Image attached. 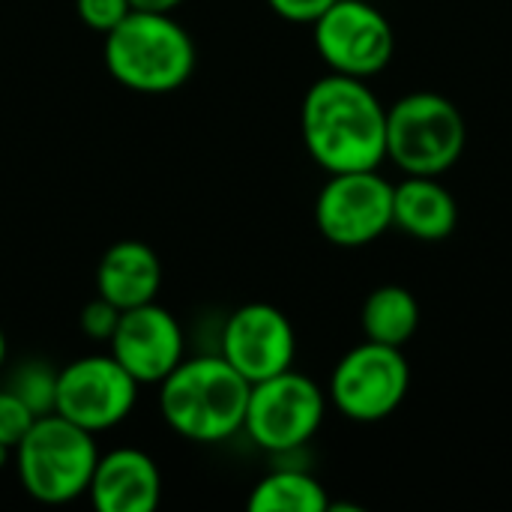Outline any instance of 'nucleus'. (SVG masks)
<instances>
[{
	"instance_id": "2",
	"label": "nucleus",
	"mask_w": 512,
	"mask_h": 512,
	"mask_svg": "<svg viewBox=\"0 0 512 512\" xmlns=\"http://www.w3.org/2000/svg\"><path fill=\"white\" fill-rule=\"evenodd\" d=\"M252 384L222 357L180 360L159 381L162 420L186 441L219 444L243 432Z\"/></svg>"
},
{
	"instance_id": "12",
	"label": "nucleus",
	"mask_w": 512,
	"mask_h": 512,
	"mask_svg": "<svg viewBox=\"0 0 512 512\" xmlns=\"http://www.w3.org/2000/svg\"><path fill=\"white\" fill-rule=\"evenodd\" d=\"M108 345V354L138 384H159L183 360L180 321L156 300L120 312L117 330L108 339Z\"/></svg>"
},
{
	"instance_id": "9",
	"label": "nucleus",
	"mask_w": 512,
	"mask_h": 512,
	"mask_svg": "<svg viewBox=\"0 0 512 512\" xmlns=\"http://www.w3.org/2000/svg\"><path fill=\"white\" fill-rule=\"evenodd\" d=\"M315 225L342 249L375 243L393 228V183L378 168L330 174L315 198Z\"/></svg>"
},
{
	"instance_id": "13",
	"label": "nucleus",
	"mask_w": 512,
	"mask_h": 512,
	"mask_svg": "<svg viewBox=\"0 0 512 512\" xmlns=\"http://www.w3.org/2000/svg\"><path fill=\"white\" fill-rule=\"evenodd\" d=\"M87 495L99 512H153L162 498V477L144 450L117 447L99 456Z\"/></svg>"
},
{
	"instance_id": "24",
	"label": "nucleus",
	"mask_w": 512,
	"mask_h": 512,
	"mask_svg": "<svg viewBox=\"0 0 512 512\" xmlns=\"http://www.w3.org/2000/svg\"><path fill=\"white\" fill-rule=\"evenodd\" d=\"M9 456H12V450H9L6 444H0V468H3L6 462H9Z\"/></svg>"
},
{
	"instance_id": "20",
	"label": "nucleus",
	"mask_w": 512,
	"mask_h": 512,
	"mask_svg": "<svg viewBox=\"0 0 512 512\" xmlns=\"http://www.w3.org/2000/svg\"><path fill=\"white\" fill-rule=\"evenodd\" d=\"M75 6L81 21L96 33H108L132 12L129 0H75Z\"/></svg>"
},
{
	"instance_id": "15",
	"label": "nucleus",
	"mask_w": 512,
	"mask_h": 512,
	"mask_svg": "<svg viewBox=\"0 0 512 512\" xmlns=\"http://www.w3.org/2000/svg\"><path fill=\"white\" fill-rule=\"evenodd\" d=\"M459 225V204L438 177L405 174L393 183V228L414 240H444Z\"/></svg>"
},
{
	"instance_id": "16",
	"label": "nucleus",
	"mask_w": 512,
	"mask_h": 512,
	"mask_svg": "<svg viewBox=\"0 0 512 512\" xmlns=\"http://www.w3.org/2000/svg\"><path fill=\"white\" fill-rule=\"evenodd\" d=\"M360 327L369 342L402 348L420 330V303L402 285H381L366 297Z\"/></svg>"
},
{
	"instance_id": "10",
	"label": "nucleus",
	"mask_w": 512,
	"mask_h": 512,
	"mask_svg": "<svg viewBox=\"0 0 512 512\" xmlns=\"http://www.w3.org/2000/svg\"><path fill=\"white\" fill-rule=\"evenodd\" d=\"M135 396L138 381L111 354H90L57 369L54 414L99 435L129 417Z\"/></svg>"
},
{
	"instance_id": "3",
	"label": "nucleus",
	"mask_w": 512,
	"mask_h": 512,
	"mask_svg": "<svg viewBox=\"0 0 512 512\" xmlns=\"http://www.w3.org/2000/svg\"><path fill=\"white\" fill-rule=\"evenodd\" d=\"M105 66L135 93H171L195 72V42L171 12L132 9L105 33Z\"/></svg>"
},
{
	"instance_id": "1",
	"label": "nucleus",
	"mask_w": 512,
	"mask_h": 512,
	"mask_svg": "<svg viewBox=\"0 0 512 512\" xmlns=\"http://www.w3.org/2000/svg\"><path fill=\"white\" fill-rule=\"evenodd\" d=\"M300 135L327 171H369L387 159V105L363 78L327 72L300 105Z\"/></svg>"
},
{
	"instance_id": "19",
	"label": "nucleus",
	"mask_w": 512,
	"mask_h": 512,
	"mask_svg": "<svg viewBox=\"0 0 512 512\" xmlns=\"http://www.w3.org/2000/svg\"><path fill=\"white\" fill-rule=\"evenodd\" d=\"M36 423V414L6 387L0 390V444H6L9 450L18 447V441L27 435V429Z\"/></svg>"
},
{
	"instance_id": "8",
	"label": "nucleus",
	"mask_w": 512,
	"mask_h": 512,
	"mask_svg": "<svg viewBox=\"0 0 512 512\" xmlns=\"http://www.w3.org/2000/svg\"><path fill=\"white\" fill-rule=\"evenodd\" d=\"M312 39L330 72L363 81L381 75L396 54V30L390 18L366 0H336L312 21Z\"/></svg>"
},
{
	"instance_id": "18",
	"label": "nucleus",
	"mask_w": 512,
	"mask_h": 512,
	"mask_svg": "<svg viewBox=\"0 0 512 512\" xmlns=\"http://www.w3.org/2000/svg\"><path fill=\"white\" fill-rule=\"evenodd\" d=\"M6 390L15 393L36 417L54 414V396H57V372L48 363L27 360L15 366V372L6 381Z\"/></svg>"
},
{
	"instance_id": "4",
	"label": "nucleus",
	"mask_w": 512,
	"mask_h": 512,
	"mask_svg": "<svg viewBox=\"0 0 512 512\" xmlns=\"http://www.w3.org/2000/svg\"><path fill=\"white\" fill-rule=\"evenodd\" d=\"M12 456L24 492L51 507L87 495L99 462L93 435L60 414L36 417Z\"/></svg>"
},
{
	"instance_id": "5",
	"label": "nucleus",
	"mask_w": 512,
	"mask_h": 512,
	"mask_svg": "<svg viewBox=\"0 0 512 512\" xmlns=\"http://www.w3.org/2000/svg\"><path fill=\"white\" fill-rule=\"evenodd\" d=\"M465 147V114L444 93L417 90L387 108V159L402 174L441 177L462 159Z\"/></svg>"
},
{
	"instance_id": "6",
	"label": "nucleus",
	"mask_w": 512,
	"mask_h": 512,
	"mask_svg": "<svg viewBox=\"0 0 512 512\" xmlns=\"http://www.w3.org/2000/svg\"><path fill=\"white\" fill-rule=\"evenodd\" d=\"M327 414L324 390L309 378L291 369L252 384L243 432L255 447L285 456L306 447Z\"/></svg>"
},
{
	"instance_id": "23",
	"label": "nucleus",
	"mask_w": 512,
	"mask_h": 512,
	"mask_svg": "<svg viewBox=\"0 0 512 512\" xmlns=\"http://www.w3.org/2000/svg\"><path fill=\"white\" fill-rule=\"evenodd\" d=\"M183 0H129V6L132 9H138V12H171V9H177Z\"/></svg>"
},
{
	"instance_id": "14",
	"label": "nucleus",
	"mask_w": 512,
	"mask_h": 512,
	"mask_svg": "<svg viewBox=\"0 0 512 512\" xmlns=\"http://www.w3.org/2000/svg\"><path fill=\"white\" fill-rule=\"evenodd\" d=\"M162 288L159 255L141 240H117L96 264V294L120 312L153 303Z\"/></svg>"
},
{
	"instance_id": "11",
	"label": "nucleus",
	"mask_w": 512,
	"mask_h": 512,
	"mask_svg": "<svg viewBox=\"0 0 512 512\" xmlns=\"http://www.w3.org/2000/svg\"><path fill=\"white\" fill-rule=\"evenodd\" d=\"M219 354L249 384H258L294 366L297 333L282 309L270 303H246L225 321Z\"/></svg>"
},
{
	"instance_id": "25",
	"label": "nucleus",
	"mask_w": 512,
	"mask_h": 512,
	"mask_svg": "<svg viewBox=\"0 0 512 512\" xmlns=\"http://www.w3.org/2000/svg\"><path fill=\"white\" fill-rule=\"evenodd\" d=\"M3 363H6V336L0 330V369H3Z\"/></svg>"
},
{
	"instance_id": "17",
	"label": "nucleus",
	"mask_w": 512,
	"mask_h": 512,
	"mask_svg": "<svg viewBox=\"0 0 512 512\" xmlns=\"http://www.w3.org/2000/svg\"><path fill=\"white\" fill-rule=\"evenodd\" d=\"M252 512H327V489L300 468H276L261 477L249 495Z\"/></svg>"
},
{
	"instance_id": "21",
	"label": "nucleus",
	"mask_w": 512,
	"mask_h": 512,
	"mask_svg": "<svg viewBox=\"0 0 512 512\" xmlns=\"http://www.w3.org/2000/svg\"><path fill=\"white\" fill-rule=\"evenodd\" d=\"M117 321H120V309L114 303H108L105 297H96L81 309V330H84V336H90L96 342H108L117 330Z\"/></svg>"
},
{
	"instance_id": "7",
	"label": "nucleus",
	"mask_w": 512,
	"mask_h": 512,
	"mask_svg": "<svg viewBox=\"0 0 512 512\" xmlns=\"http://www.w3.org/2000/svg\"><path fill=\"white\" fill-rule=\"evenodd\" d=\"M411 387V366L402 348L363 342L351 348L330 375V402L354 423H381L393 417Z\"/></svg>"
},
{
	"instance_id": "22",
	"label": "nucleus",
	"mask_w": 512,
	"mask_h": 512,
	"mask_svg": "<svg viewBox=\"0 0 512 512\" xmlns=\"http://www.w3.org/2000/svg\"><path fill=\"white\" fill-rule=\"evenodd\" d=\"M270 9L294 24H312L315 18H321L336 0H267Z\"/></svg>"
}]
</instances>
